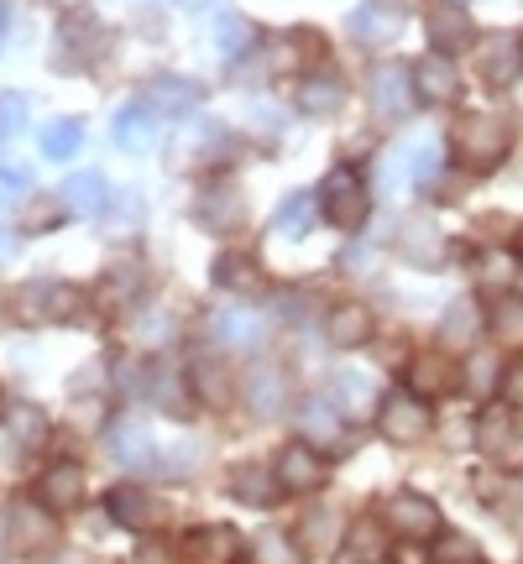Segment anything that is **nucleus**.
Returning a JSON list of instances; mask_svg holds the SVG:
<instances>
[{
	"instance_id": "obj_1",
	"label": "nucleus",
	"mask_w": 523,
	"mask_h": 564,
	"mask_svg": "<svg viewBox=\"0 0 523 564\" xmlns=\"http://www.w3.org/2000/svg\"><path fill=\"white\" fill-rule=\"evenodd\" d=\"M508 147H513V126L508 116H492V110H471L456 121V152L471 173H487V167H498L508 158Z\"/></svg>"
},
{
	"instance_id": "obj_2",
	"label": "nucleus",
	"mask_w": 523,
	"mask_h": 564,
	"mask_svg": "<svg viewBox=\"0 0 523 564\" xmlns=\"http://www.w3.org/2000/svg\"><path fill=\"white\" fill-rule=\"evenodd\" d=\"M320 199H324V220L335 225V230H362L366 215H372V199H366V183L356 167H335L330 178H324L320 188Z\"/></svg>"
},
{
	"instance_id": "obj_3",
	"label": "nucleus",
	"mask_w": 523,
	"mask_h": 564,
	"mask_svg": "<svg viewBox=\"0 0 523 564\" xmlns=\"http://www.w3.org/2000/svg\"><path fill=\"white\" fill-rule=\"evenodd\" d=\"M377 518H383L387 533H398V539H440V507L429 502L424 491H393L383 507H377Z\"/></svg>"
},
{
	"instance_id": "obj_4",
	"label": "nucleus",
	"mask_w": 523,
	"mask_h": 564,
	"mask_svg": "<svg viewBox=\"0 0 523 564\" xmlns=\"http://www.w3.org/2000/svg\"><path fill=\"white\" fill-rule=\"evenodd\" d=\"M74 308H79V293L58 278L21 282V293H17V314L26 324H63V319H74Z\"/></svg>"
},
{
	"instance_id": "obj_5",
	"label": "nucleus",
	"mask_w": 523,
	"mask_h": 564,
	"mask_svg": "<svg viewBox=\"0 0 523 564\" xmlns=\"http://www.w3.org/2000/svg\"><path fill=\"white\" fill-rule=\"evenodd\" d=\"M105 507H110V518L126 528V533H152V528L168 523V507L158 502V491H147V486H110L105 491Z\"/></svg>"
},
{
	"instance_id": "obj_6",
	"label": "nucleus",
	"mask_w": 523,
	"mask_h": 564,
	"mask_svg": "<svg viewBox=\"0 0 523 564\" xmlns=\"http://www.w3.org/2000/svg\"><path fill=\"white\" fill-rule=\"evenodd\" d=\"M377 429H383L387 444H419L424 434H429V408H424V398H414V392H393V398H383V408H377Z\"/></svg>"
},
{
	"instance_id": "obj_7",
	"label": "nucleus",
	"mask_w": 523,
	"mask_h": 564,
	"mask_svg": "<svg viewBox=\"0 0 523 564\" xmlns=\"http://www.w3.org/2000/svg\"><path fill=\"white\" fill-rule=\"evenodd\" d=\"M273 476H278L282 491H299V497H303V491H320L330 470H324L320 449H314L309 440H299V444H288V449L278 455V465H273Z\"/></svg>"
},
{
	"instance_id": "obj_8",
	"label": "nucleus",
	"mask_w": 523,
	"mask_h": 564,
	"mask_svg": "<svg viewBox=\"0 0 523 564\" xmlns=\"http://www.w3.org/2000/svg\"><path fill=\"white\" fill-rule=\"evenodd\" d=\"M435 167H440V147H435V137H408V141L393 147L383 178L387 183H424V178H435Z\"/></svg>"
},
{
	"instance_id": "obj_9",
	"label": "nucleus",
	"mask_w": 523,
	"mask_h": 564,
	"mask_svg": "<svg viewBox=\"0 0 523 564\" xmlns=\"http://www.w3.org/2000/svg\"><path fill=\"white\" fill-rule=\"evenodd\" d=\"M372 110H377L383 121H403V116L414 110V74H408L403 63H383V68L372 74Z\"/></svg>"
},
{
	"instance_id": "obj_10",
	"label": "nucleus",
	"mask_w": 523,
	"mask_h": 564,
	"mask_svg": "<svg viewBox=\"0 0 523 564\" xmlns=\"http://www.w3.org/2000/svg\"><path fill=\"white\" fill-rule=\"evenodd\" d=\"M158 137H162V116L147 100H131L116 110V147H121V152L141 158V152L158 147Z\"/></svg>"
},
{
	"instance_id": "obj_11",
	"label": "nucleus",
	"mask_w": 523,
	"mask_h": 564,
	"mask_svg": "<svg viewBox=\"0 0 523 564\" xmlns=\"http://www.w3.org/2000/svg\"><path fill=\"white\" fill-rule=\"evenodd\" d=\"M38 502L47 512H74L84 502V465L74 460H53L38 476Z\"/></svg>"
},
{
	"instance_id": "obj_12",
	"label": "nucleus",
	"mask_w": 523,
	"mask_h": 564,
	"mask_svg": "<svg viewBox=\"0 0 523 564\" xmlns=\"http://www.w3.org/2000/svg\"><path fill=\"white\" fill-rule=\"evenodd\" d=\"M141 100L152 105L158 116H189V110H200L204 84L183 79V74H158V79H147V89H141Z\"/></svg>"
},
{
	"instance_id": "obj_13",
	"label": "nucleus",
	"mask_w": 523,
	"mask_h": 564,
	"mask_svg": "<svg viewBox=\"0 0 523 564\" xmlns=\"http://www.w3.org/2000/svg\"><path fill=\"white\" fill-rule=\"evenodd\" d=\"M408 74H414V100H419V105H450L456 95H461V74L450 68V58H445V53L414 63Z\"/></svg>"
},
{
	"instance_id": "obj_14",
	"label": "nucleus",
	"mask_w": 523,
	"mask_h": 564,
	"mask_svg": "<svg viewBox=\"0 0 523 564\" xmlns=\"http://www.w3.org/2000/svg\"><path fill=\"white\" fill-rule=\"evenodd\" d=\"M242 398L252 413H262V419H273L282 408V398H288V377H282L273 361H257V366H246V377H242Z\"/></svg>"
},
{
	"instance_id": "obj_15",
	"label": "nucleus",
	"mask_w": 523,
	"mask_h": 564,
	"mask_svg": "<svg viewBox=\"0 0 523 564\" xmlns=\"http://www.w3.org/2000/svg\"><path fill=\"white\" fill-rule=\"evenodd\" d=\"M236 554H242L236 528H225V523H210V528L183 533V560L189 564H236Z\"/></svg>"
},
{
	"instance_id": "obj_16",
	"label": "nucleus",
	"mask_w": 523,
	"mask_h": 564,
	"mask_svg": "<svg viewBox=\"0 0 523 564\" xmlns=\"http://www.w3.org/2000/svg\"><path fill=\"white\" fill-rule=\"evenodd\" d=\"M293 105H299L303 116H335V110L345 105V79L341 74H330V68H314V74H303L299 79Z\"/></svg>"
},
{
	"instance_id": "obj_17",
	"label": "nucleus",
	"mask_w": 523,
	"mask_h": 564,
	"mask_svg": "<svg viewBox=\"0 0 523 564\" xmlns=\"http://www.w3.org/2000/svg\"><path fill=\"white\" fill-rule=\"evenodd\" d=\"M424 26H429V42H435V53H456V47H466L471 42V17L461 11V0H435L429 6V17H424Z\"/></svg>"
},
{
	"instance_id": "obj_18",
	"label": "nucleus",
	"mask_w": 523,
	"mask_h": 564,
	"mask_svg": "<svg viewBox=\"0 0 523 564\" xmlns=\"http://www.w3.org/2000/svg\"><path fill=\"white\" fill-rule=\"evenodd\" d=\"M408 382H414V398L435 403V398H450V392H456L461 371L445 361L440 350H424V356H414V366H408Z\"/></svg>"
},
{
	"instance_id": "obj_19",
	"label": "nucleus",
	"mask_w": 523,
	"mask_h": 564,
	"mask_svg": "<svg viewBox=\"0 0 523 564\" xmlns=\"http://www.w3.org/2000/svg\"><path fill=\"white\" fill-rule=\"evenodd\" d=\"M372 308L366 303H335L330 308V319H324V335H330V345L335 350H362L366 340H372Z\"/></svg>"
},
{
	"instance_id": "obj_20",
	"label": "nucleus",
	"mask_w": 523,
	"mask_h": 564,
	"mask_svg": "<svg viewBox=\"0 0 523 564\" xmlns=\"http://www.w3.org/2000/svg\"><path fill=\"white\" fill-rule=\"evenodd\" d=\"M105 53V26L95 17H68L58 26V58L68 63H95Z\"/></svg>"
},
{
	"instance_id": "obj_21",
	"label": "nucleus",
	"mask_w": 523,
	"mask_h": 564,
	"mask_svg": "<svg viewBox=\"0 0 523 564\" xmlns=\"http://www.w3.org/2000/svg\"><path fill=\"white\" fill-rule=\"evenodd\" d=\"M519 63H523V42L498 32V37L482 42V53H477V74H482L487 84H508L513 74H519Z\"/></svg>"
},
{
	"instance_id": "obj_22",
	"label": "nucleus",
	"mask_w": 523,
	"mask_h": 564,
	"mask_svg": "<svg viewBox=\"0 0 523 564\" xmlns=\"http://www.w3.org/2000/svg\"><path fill=\"white\" fill-rule=\"evenodd\" d=\"M210 335L221 345L246 350V345H257L262 335H267V324H262V314H252V308H221V314H210Z\"/></svg>"
},
{
	"instance_id": "obj_23",
	"label": "nucleus",
	"mask_w": 523,
	"mask_h": 564,
	"mask_svg": "<svg viewBox=\"0 0 523 564\" xmlns=\"http://www.w3.org/2000/svg\"><path fill=\"white\" fill-rule=\"evenodd\" d=\"M242 220H246V204L231 183H215V188L200 194V225H210V230H236Z\"/></svg>"
},
{
	"instance_id": "obj_24",
	"label": "nucleus",
	"mask_w": 523,
	"mask_h": 564,
	"mask_svg": "<svg viewBox=\"0 0 523 564\" xmlns=\"http://www.w3.org/2000/svg\"><path fill=\"white\" fill-rule=\"evenodd\" d=\"M314 225V194H288L273 215V241H303Z\"/></svg>"
},
{
	"instance_id": "obj_25",
	"label": "nucleus",
	"mask_w": 523,
	"mask_h": 564,
	"mask_svg": "<svg viewBox=\"0 0 523 564\" xmlns=\"http://www.w3.org/2000/svg\"><path fill=\"white\" fill-rule=\"evenodd\" d=\"M231 491H236L246 507H267L282 486H278V476L262 470V465H236V470H231Z\"/></svg>"
},
{
	"instance_id": "obj_26",
	"label": "nucleus",
	"mask_w": 523,
	"mask_h": 564,
	"mask_svg": "<svg viewBox=\"0 0 523 564\" xmlns=\"http://www.w3.org/2000/svg\"><path fill=\"white\" fill-rule=\"evenodd\" d=\"M47 533H53V523H47L42 502H17V507H11V544H17V549L47 544Z\"/></svg>"
},
{
	"instance_id": "obj_27",
	"label": "nucleus",
	"mask_w": 523,
	"mask_h": 564,
	"mask_svg": "<svg viewBox=\"0 0 523 564\" xmlns=\"http://www.w3.org/2000/svg\"><path fill=\"white\" fill-rule=\"evenodd\" d=\"M152 398H158L162 413H173V419H189V413H194V392L183 382V371L158 366V371H152Z\"/></svg>"
},
{
	"instance_id": "obj_28",
	"label": "nucleus",
	"mask_w": 523,
	"mask_h": 564,
	"mask_svg": "<svg viewBox=\"0 0 523 564\" xmlns=\"http://www.w3.org/2000/svg\"><path fill=\"white\" fill-rule=\"evenodd\" d=\"M215 282L231 288V293H257L262 288V267L252 262V251H225L215 262Z\"/></svg>"
},
{
	"instance_id": "obj_29",
	"label": "nucleus",
	"mask_w": 523,
	"mask_h": 564,
	"mask_svg": "<svg viewBox=\"0 0 523 564\" xmlns=\"http://www.w3.org/2000/svg\"><path fill=\"white\" fill-rule=\"evenodd\" d=\"M303 549L293 533H282V528H267V533H257L252 539V564H299Z\"/></svg>"
},
{
	"instance_id": "obj_30",
	"label": "nucleus",
	"mask_w": 523,
	"mask_h": 564,
	"mask_svg": "<svg viewBox=\"0 0 523 564\" xmlns=\"http://www.w3.org/2000/svg\"><path fill=\"white\" fill-rule=\"evenodd\" d=\"M63 204H68L74 215H100L105 209V178L100 173H74V178L63 183Z\"/></svg>"
},
{
	"instance_id": "obj_31",
	"label": "nucleus",
	"mask_w": 523,
	"mask_h": 564,
	"mask_svg": "<svg viewBox=\"0 0 523 564\" xmlns=\"http://www.w3.org/2000/svg\"><path fill=\"white\" fill-rule=\"evenodd\" d=\"M299 429H303V440H309V444H335V440H341V413L314 398V403L299 408Z\"/></svg>"
},
{
	"instance_id": "obj_32",
	"label": "nucleus",
	"mask_w": 523,
	"mask_h": 564,
	"mask_svg": "<svg viewBox=\"0 0 523 564\" xmlns=\"http://www.w3.org/2000/svg\"><path fill=\"white\" fill-rule=\"evenodd\" d=\"M351 32H356V42H393L398 37V11H387V6H362V11L351 17Z\"/></svg>"
},
{
	"instance_id": "obj_33",
	"label": "nucleus",
	"mask_w": 523,
	"mask_h": 564,
	"mask_svg": "<svg viewBox=\"0 0 523 564\" xmlns=\"http://www.w3.org/2000/svg\"><path fill=\"white\" fill-rule=\"evenodd\" d=\"M403 257L414 267H440L445 246H440V236H435V225H408V230H403Z\"/></svg>"
},
{
	"instance_id": "obj_34",
	"label": "nucleus",
	"mask_w": 523,
	"mask_h": 564,
	"mask_svg": "<svg viewBox=\"0 0 523 564\" xmlns=\"http://www.w3.org/2000/svg\"><path fill=\"white\" fill-rule=\"evenodd\" d=\"M110 444H116L110 455H116L121 465H131V470L152 465V434H147L141 423H126V429H116V440H110Z\"/></svg>"
},
{
	"instance_id": "obj_35",
	"label": "nucleus",
	"mask_w": 523,
	"mask_h": 564,
	"mask_svg": "<svg viewBox=\"0 0 523 564\" xmlns=\"http://www.w3.org/2000/svg\"><path fill=\"white\" fill-rule=\"evenodd\" d=\"M79 141H84V126L74 121V116H68V121L42 126V158H53V162L74 158V152H79Z\"/></svg>"
},
{
	"instance_id": "obj_36",
	"label": "nucleus",
	"mask_w": 523,
	"mask_h": 564,
	"mask_svg": "<svg viewBox=\"0 0 523 564\" xmlns=\"http://www.w3.org/2000/svg\"><path fill=\"white\" fill-rule=\"evenodd\" d=\"M508 444H513V419H508V408H487L482 423H477V449L503 455Z\"/></svg>"
},
{
	"instance_id": "obj_37",
	"label": "nucleus",
	"mask_w": 523,
	"mask_h": 564,
	"mask_svg": "<svg viewBox=\"0 0 523 564\" xmlns=\"http://www.w3.org/2000/svg\"><path fill=\"white\" fill-rule=\"evenodd\" d=\"M341 544V523H335V512H324V507H314L309 518H303V544L299 549H314V554H324V549Z\"/></svg>"
},
{
	"instance_id": "obj_38",
	"label": "nucleus",
	"mask_w": 523,
	"mask_h": 564,
	"mask_svg": "<svg viewBox=\"0 0 523 564\" xmlns=\"http://www.w3.org/2000/svg\"><path fill=\"white\" fill-rule=\"evenodd\" d=\"M246 47H252V26H246L242 17L215 21V53H221V58H236V53H246Z\"/></svg>"
},
{
	"instance_id": "obj_39",
	"label": "nucleus",
	"mask_w": 523,
	"mask_h": 564,
	"mask_svg": "<svg viewBox=\"0 0 523 564\" xmlns=\"http://www.w3.org/2000/svg\"><path fill=\"white\" fill-rule=\"evenodd\" d=\"M477 329H482V324H477V303L471 299L456 303V308L445 314V345H471L477 340Z\"/></svg>"
},
{
	"instance_id": "obj_40",
	"label": "nucleus",
	"mask_w": 523,
	"mask_h": 564,
	"mask_svg": "<svg viewBox=\"0 0 523 564\" xmlns=\"http://www.w3.org/2000/svg\"><path fill=\"white\" fill-rule=\"evenodd\" d=\"M492 335L503 345H523V299H503L492 308Z\"/></svg>"
},
{
	"instance_id": "obj_41",
	"label": "nucleus",
	"mask_w": 523,
	"mask_h": 564,
	"mask_svg": "<svg viewBox=\"0 0 523 564\" xmlns=\"http://www.w3.org/2000/svg\"><path fill=\"white\" fill-rule=\"evenodd\" d=\"M42 434H47V419H42L38 408H11V444H17V449L42 444Z\"/></svg>"
},
{
	"instance_id": "obj_42",
	"label": "nucleus",
	"mask_w": 523,
	"mask_h": 564,
	"mask_svg": "<svg viewBox=\"0 0 523 564\" xmlns=\"http://www.w3.org/2000/svg\"><path fill=\"white\" fill-rule=\"evenodd\" d=\"M21 126H26V100H21L17 89H6L0 95V141H11Z\"/></svg>"
},
{
	"instance_id": "obj_43",
	"label": "nucleus",
	"mask_w": 523,
	"mask_h": 564,
	"mask_svg": "<svg viewBox=\"0 0 523 564\" xmlns=\"http://www.w3.org/2000/svg\"><path fill=\"white\" fill-rule=\"evenodd\" d=\"M492 382H503V366L492 361V356H471V371H466V387L471 392H487Z\"/></svg>"
},
{
	"instance_id": "obj_44",
	"label": "nucleus",
	"mask_w": 523,
	"mask_h": 564,
	"mask_svg": "<svg viewBox=\"0 0 523 564\" xmlns=\"http://www.w3.org/2000/svg\"><path fill=\"white\" fill-rule=\"evenodd\" d=\"M440 560L445 564H482V549L471 539H440Z\"/></svg>"
},
{
	"instance_id": "obj_45",
	"label": "nucleus",
	"mask_w": 523,
	"mask_h": 564,
	"mask_svg": "<svg viewBox=\"0 0 523 564\" xmlns=\"http://www.w3.org/2000/svg\"><path fill=\"white\" fill-rule=\"evenodd\" d=\"M26 167H0V204H17L26 194Z\"/></svg>"
},
{
	"instance_id": "obj_46",
	"label": "nucleus",
	"mask_w": 523,
	"mask_h": 564,
	"mask_svg": "<svg viewBox=\"0 0 523 564\" xmlns=\"http://www.w3.org/2000/svg\"><path fill=\"white\" fill-rule=\"evenodd\" d=\"M498 392H503V408H523V361L519 366H503V382H498Z\"/></svg>"
},
{
	"instance_id": "obj_47",
	"label": "nucleus",
	"mask_w": 523,
	"mask_h": 564,
	"mask_svg": "<svg viewBox=\"0 0 523 564\" xmlns=\"http://www.w3.org/2000/svg\"><path fill=\"white\" fill-rule=\"evenodd\" d=\"M351 533H356V539H345V549H351V554H372V533H377V523H372V518H362Z\"/></svg>"
},
{
	"instance_id": "obj_48",
	"label": "nucleus",
	"mask_w": 523,
	"mask_h": 564,
	"mask_svg": "<svg viewBox=\"0 0 523 564\" xmlns=\"http://www.w3.org/2000/svg\"><path fill=\"white\" fill-rule=\"evenodd\" d=\"M341 398H351V403H356V413H366V387L356 382V377H341Z\"/></svg>"
},
{
	"instance_id": "obj_49",
	"label": "nucleus",
	"mask_w": 523,
	"mask_h": 564,
	"mask_svg": "<svg viewBox=\"0 0 523 564\" xmlns=\"http://www.w3.org/2000/svg\"><path fill=\"white\" fill-rule=\"evenodd\" d=\"M53 564H89V560H84V554H58Z\"/></svg>"
},
{
	"instance_id": "obj_50",
	"label": "nucleus",
	"mask_w": 523,
	"mask_h": 564,
	"mask_svg": "<svg viewBox=\"0 0 523 564\" xmlns=\"http://www.w3.org/2000/svg\"><path fill=\"white\" fill-rule=\"evenodd\" d=\"M6 21H11V6L0 0V37H6Z\"/></svg>"
},
{
	"instance_id": "obj_51",
	"label": "nucleus",
	"mask_w": 523,
	"mask_h": 564,
	"mask_svg": "<svg viewBox=\"0 0 523 564\" xmlns=\"http://www.w3.org/2000/svg\"><path fill=\"white\" fill-rule=\"evenodd\" d=\"M183 6H194V11H200V6H215V0H183Z\"/></svg>"
},
{
	"instance_id": "obj_52",
	"label": "nucleus",
	"mask_w": 523,
	"mask_h": 564,
	"mask_svg": "<svg viewBox=\"0 0 523 564\" xmlns=\"http://www.w3.org/2000/svg\"><path fill=\"white\" fill-rule=\"evenodd\" d=\"M47 6H74V0H47Z\"/></svg>"
}]
</instances>
